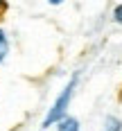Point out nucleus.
Listing matches in <instances>:
<instances>
[{"label": "nucleus", "mask_w": 122, "mask_h": 131, "mask_svg": "<svg viewBox=\"0 0 122 131\" xmlns=\"http://www.w3.org/2000/svg\"><path fill=\"white\" fill-rule=\"evenodd\" d=\"M5 9H7V0H0V14L5 12Z\"/></svg>", "instance_id": "obj_6"}, {"label": "nucleus", "mask_w": 122, "mask_h": 131, "mask_svg": "<svg viewBox=\"0 0 122 131\" xmlns=\"http://www.w3.org/2000/svg\"><path fill=\"white\" fill-rule=\"evenodd\" d=\"M48 2H50V5H54V7H57V5H61V2H63V0H48Z\"/></svg>", "instance_id": "obj_7"}, {"label": "nucleus", "mask_w": 122, "mask_h": 131, "mask_svg": "<svg viewBox=\"0 0 122 131\" xmlns=\"http://www.w3.org/2000/svg\"><path fill=\"white\" fill-rule=\"evenodd\" d=\"M102 131H122V122H120L118 118H113V115H108Z\"/></svg>", "instance_id": "obj_3"}, {"label": "nucleus", "mask_w": 122, "mask_h": 131, "mask_svg": "<svg viewBox=\"0 0 122 131\" xmlns=\"http://www.w3.org/2000/svg\"><path fill=\"white\" fill-rule=\"evenodd\" d=\"M7 52H9V41H7V36H5V32L0 29V63L7 59Z\"/></svg>", "instance_id": "obj_4"}, {"label": "nucleus", "mask_w": 122, "mask_h": 131, "mask_svg": "<svg viewBox=\"0 0 122 131\" xmlns=\"http://www.w3.org/2000/svg\"><path fill=\"white\" fill-rule=\"evenodd\" d=\"M113 20L122 25V2L118 5V7H115V9H113Z\"/></svg>", "instance_id": "obj_5"}, {"label": "nucleus", "mask_w": 122, "mask_h": 131, "mask_svg": "<svg viewBox=\"0 0 122 131\" xmlns=\"http://www.w3.org/2000/svg\"><path fill=\"white\" fill-rule=\"evenodd\" d=\"M75 86H77V75H72V79L66 84V88L61 91V95L57 97V102L52 104V108L48 111V115H45V120H43V129L52 127L54 122H59L61 118H66V111H68V104H70V100H72Z\"/></svg>", "instance_id": "obj_1"}, {"label": "nucleus", "mask_w": 122, "mask_h": 131, "mask_svg": "<svg viewBox=\"0 0 122 131\" xmlns=\"http://www.w3.org/2000/svg\"><path fill=\"white\" fill-rule=\"evenodd\" d=\"M57 131H79V120L66 115L57 122Z\"/></svg>", "instance_id": "obj_2"}]
</instances>
